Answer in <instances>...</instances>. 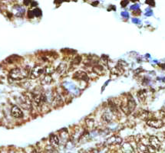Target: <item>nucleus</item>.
<instances>
[{"mask_svg":"<svg viewBox=\"0 0 165 153\" xmlns=\"http://www.w3.org/2000/svg\"><path fill=\"white\" fill-rule=\"evenodd\" d=\"M30 74L28 67L24 68H14L10 71L9 75L13 80H22L27 77L28 75Z\"/></svg>","mask_w":165,"mask_h":153,"instance_id":"obj_1","label":"nucleus"},{"mask_svg":"<svg viewBox=\"0 0 165 153\" xmlns=\"http://www.w3.org/2000/svg\"><path fill=\"white\" fill-rule=\"evenodd\" d=\"M135 107H136V103H135L134 100L133 99V97H129L127 100V104H125V107H121V110L124 112H126L127 114H128L133 111Z\"/></svg>","mask_w":165,"mask_h":153,"instance_id":"obj_2","label":"nucleus"},{"mask_svg":"<svg viewBox=\"0 0 165 153\" xmlns=\"http://www.w3.org/2000/svg\"><path fill=\"white\" fill-rule=\"evenodd\" d=\"M44 72H45V68L44 67H42V66H35V67H33L32 71L30 72V78L31 79L38 78Z\"/></svg>","mask_w":165,"mask_h":153,"instance_id":"obj_3","label":"nucleus"},{"mask_svg":"<svg viewBox=\"0 0 165 153\" xmlns=\"http://www.w3.org/2000/svg\"><path fill=\"white\" fill-rule=\"evenodd\" d=\"M11 115H12L14 118L19 119L23 117V112L21 110L19 107L15 105L11 108Z\"/></svg>","mask_w":165,"mask_h":153,"instance_id":"obj_4","label":"nucleus"},{"mask_svg":"<svg viewBox=\"0 0 165 153\" xmlns=\"http://www.w3.org/2000/svg\"><path fill=\"white\" fill-rule=\"evenodd\" d=\"M147 124H148V126L152 127V128L160 129L163 126L164 122L160 119H148V121H147Z\"/></svg>","mask_w":165,"mask_h":153,"instance_id":"obj_5","label":"nucleus"},{"mask_svg":"<svg viewBox=\"0 0 165 153\" xmlns=\"http://www.w3.org/2000/svg\"><path fill=\"white\" fill-rule=\"evenodd\" d=\"M122 143V139L118 136H112L107 140L108 145H120Z\"/></svg>","mask_w":165,"mask_h":153,"instance_id":"obj_6","label":"nucleus"},{"mask_svg":"<svg viewBox=\"0 0 165 153\" xmlns=\"http://www.w3.org/2000/svg\"><path fill=\"white\" fill-rule=\"evenodd\" d=\"M149 143H150L149 145H151V146H152L155 149L159 148L160 145V143L159 139L154 136H152L149 138Z\"/></svg>","mask_w":165,"mask_h":153,"instance_id":"obj_7","label":"nucleus"},{"mask_svg":"<svg viewBox=\"0 0 165 153\" xmlns=\"http://www.w3.org/2000/svg\"><path fill=\"white\" fill-rule=\"evenodd\" d=\"M74 78L76 79L77 81H79V80H82V81H88V77L87 74L83 71L76 72L74 75Z\"/></svg>","mask_w":165,"mask_h":153,"instance_id":"obj_8","label":"nucleus"},{"mask_svg":"<svg viewBox=\"0 0 165 153\" xmlns=\"http://www.w3.org/2000/svg\"><path fill=\"white\" fill-rule=\"evenodd\" d=\"M49 140H50V143L51 145H52L53 147H58V145H59V139H58V137L56 136V135H51L50 138H49Z\"/></svg>","mask_w":165,"mask_h":153,"instance_id":"obj_9","label":"nucleus"},{"mask_svg":"<svg viewBox=\"0 0 165 153\" xmlns=\"http://www.w3.org/2000/svg\"><path fill=\"white\" fill-rule=\"evenodd\" d=\"M121 150L124 153H133V147L131 146V145L128 143H124L122 147H121Z\"/></svg>","mask_w":165,"mask_h":153,"instance_id":"obj_10","label":"nucleus"},{"mask_svg":"<svg viewBox=\"0 0 165 153\" xmlns=\"http://www.w3.org/2000/svg\"><path fill=\"white\" fill-rule=\"evenodd\" d=\"M138 151L139 153H147L148 152V146L142 143L138 144Z\"/></svg>","mask_w":165,"mask_h":153,"instance_id":"obj_11","label":"nucleus"},{"mask_svg":"<svg viewBox=\"0 0 165 153\" xmlns=\"http://www.w3.org/2000/svg\"><path fill=\"white\" fill-rule=\"evenodd\" d=\"M138 97L140 102H144L147 97V93L145 90H140L138 93Z\"/></svg>","mask_w":165,"mask_h":153,"instance_id":"obj_12","label":"nucleus"},{"mask_svg":"<svg viewBox=\"0 0 165 153\" xmlns=\"http://www.w3.org/2000/svg\"><path fill=\"white\" fill-rule=\"evenodd\" d=\"M52 81V77L51 76V75H45V77L42 81V84H50Z\"/></svg>","mask_w":165,"mask_h":153,"instance_id":"obj_13","label":"nucleus"},{"mask_svg":"<svg viewBox=\"0 0 165 153\" xmlns=\"http://www.w3.org/2000/svg\"><path fill=\"white\" fill-rule=\"evenodd\" d=\"M65 69H66V65L65 64H61L58 67L56 71L59 74H63V73H64V71H65Z\"/></svg>","mask_w":165,"mask_h":153,"instance_id":"obj_14","label":"nucleus"},{"mask_svg":"<svg viewBox=\"0 0 165 153\" xmlns=\"http://www.w3.org/2000/svg\"><path fill=\"white\" fill-rule=\"evenodd\" d=\"M86 125H87V126L88 127V128H90V129L93 128L94 126V119H86Z\"/></svg>","mask_w":165,"mask_h":153,"instance_id":"obj_15","label":"nucleus"},{"mask_svg":"<svg viewBox=\"0 0 165 153\" xmlns=\"http://www.w3.org/2000/svg\"><path fill=\"white\" fill-rule=\"evenodd\" d=\"M54 71H55V69L51 67H48L45 69V72L46 75H51Z\"/></svg>","mask_w":165,"mask_h":153,"instance_id":"obj_16","label":"nucleus"},{"mask_svg":"<svg viewBox=\"0 0 165 153\" xmlns=\"http://www.w3.org/2000/svg\"><path fill=\"white\" fill-rule=\"evenodd\" d=\"M33 14H34V15L35 16H40L41 15V10L38 9H35L34 11H33Z\"/></svg>","mask_w":165,"mask_h":153,"instance_id":"obj_17","label":"nucleus"},{"mask_svg":"<svg viewBox=\"0 0 165 153\" xmlns=\"http://www.w3.org/2000/svg\"><path fill=\"white\" fill-rule=\"evenodd\" d=\"M81 60H82L81 57L78 56L77 57H75V59H74V61H73V63H74L75 64H78L81 62Z\"/></svg>","mask_w":165,"mask_h":153,"instance_id":"obj_18","label":"nucleus"},{"mask_svg":"<svg viewBox=\"0 0 165 153\" xmlns=\"http://www.w3.org/2000/svg\"><path fill=\"white\" fill-rule=\"evenodd\" d=\"M121 15L122 16H124V18H127L129 17V15H128V13L127 12H121Z\"/></svg>","mask_w":165,"mask_h":153,"instance_id":"obj_19","label":"nucleus"},{"mask_svg":"<svg viewBox=\"0 0 165 153\" xmlns=\"http://www.w3.org/2000/svg\"><path fill=\"white\" fill-rule=\"evenodd\" d=\"M128 2H126V1H122L121 2V4L122 7H125L127 5Z\"/></svg>","mask_w":165,"mask_h":153,"instance_id":"obj_20","label":"nucleus"},{"mask_svg":"<svg viewBox=\"0 0 165 153\" xmlns=\"http://www.w3.org/2000/svg\"><path fill=\"white\" fill-rule=\"evenodd\" d=\"M138 7H139V5H132L131 7V9H138Z\"/></svg>","mask_w":165,"mask_h":153,"instance_id":"obj_21","label":"nucleus"},{"mask_svg":"<svg viewBox=\"0 0 165 153\" xmlns=\"http://www.w3.org/2000/svg\"><path fill=\"white\" fill-rule=\"evenodd\" d=\"M146 15H148V16H150V15H152V12L151 11H150V12H148V13H145Z\"/></svg>","mask_w":165,"mask_h":153,"instance_id":"obj_22","label":"nucleus"},{"mask_svg":"<svg viewBox=\"0 0 165 153\" xmlns=\"http://www.w3.org/2000/svg\"><path fill=\"white\" fill-rule=\"evenodd\" d=\"M132 21H133L134 23H138V19H132Z\"/></svg>","mask_w":165,"mask_h":153,"instance_id":"obj_23","label":"nucleus"},{"mask_svg":"<svg viewBox=\"0 0 165 153\" xmlns=\"http://www.w3.org/2000/svg\"><path fill=\"white\" fill-rule=\"evenodd\" d=\"M147 3H148V4H152L153 5H154V2H147Z\"/></svg>","mask_w":165,"mask_h":153,"instance_id":"obj_24","label":"nucleus"},{"mask_svg":"<svg viewBox=\"0 0 165 153\" xmlns=\"http://www.w3.org/2000/svg\"><path fill=\"white\" fill-rule=\"evenodd\" d=\"M97 4H98V2H94V3H92V5H97Z\"/></svg>","mask_w":165,"mask_h":153,"instance_id":"obj_25","label":"nucleus"},{"mask_svg":"<svg viewBox=\"0 0 165 153\" xmlns=\"http://www.w3.org/2000/svg\"><path fill=\"white\" fill-rule=\"evenodd\" d=\"M162 67H163V68H164V70H165V64L162 65Z\"/></svg>","mask_w":165,"mask_h":153,"instance_id":"obj_26","label":"nucleus"}]
</instances>
